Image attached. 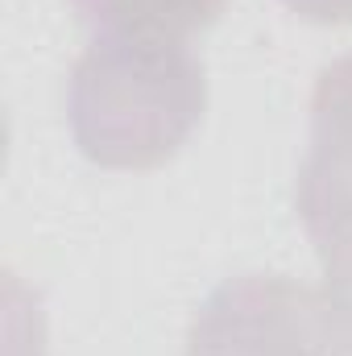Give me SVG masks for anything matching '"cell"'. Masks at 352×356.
Listing matches in <instances>:
<instances>
[{
  "instance_id": "cell-4",
  "label": "cell",
  "mask_w": 352,
  "mask_h": 356,
  "mask_svg": "<svg viewBox=\"0 0 352 356\" xmlns=\"http://www.w3.org/2000/svg\"><path fill=\"white\" fill-rule=\"evenodd\" d=\"M95 33L186 42L220 21L228 0H71Z\"/></svg>"
},
{
  "instance_id": "cell-3",
  "label": "cell",
  "mask_w": 352,
  "mask_h": 356,
  "mask_svg": "<svg viewBox=\"0 0 352 356\" xmlns=\"http://www.w3.org/2000/svg\"><path fill=\"white\" fill-rule=\"evenodd\" d=\"M294 207L315 253L352 236V54L315 79L311 149L298 166Z\"/></svg>"
},
{
  "instance_id": "cell-5",
  "label": "cell",
  "mask_w": 352,
  "mask_h": 356,
  "mask_svg": "<svg viewBox=\"0 0 352 356\" xmlns=\"http://www.w3.org/2000/svg\"><path fill=\"white\" fill-rule=\"evenodd\" d=\"M323 261V348L328 356H352V236L319 249Z\"/></svg>"
},
{
  "instance_id": "cell-1",
  "label": "cell",
  "mask_w": 352,
  "mask_h": 356,
  "mask_svg": "<svg viewBox=\"0 0 352 356\" xmlns=\"http://www.w3.org/2000/svg\"><path fill=\"white\" fill-rule=\"evenodd\" d=\"M207 108V71L186 42L95 33L67 83L79 154L108 170L166 166Z\"/></svg>"
},
{
  "instance_id": "cell-2",
  "label": "cell",
  "mask_w": 352,
  "mask_h": 356,
  "mask_svg": "<svg viewBox=\"0 0 352 356\" xmlns=\"http://www.w3.org/2000/svg\"><path fill=\"white\" fill-rule=\"evenodd\" d=\"M186 356H328L319 294L286 273L228 277L199 302Z\"/></svg>"
},
{
  "instance_id": "cell-6",
  "label": "cell",
  "mask_w": 352,
  "mask_h": 356,
  "mask_svg": "<svg viewBox=\"0 0 352 356\" xmlns=\"http://www.w3.org/2000/svg\"><path fill=\"white\" fill-rule=\"evenodd\" d=\"M282 4L315 25H352V0H282Z\"/></svg>"
}]
</instances>
